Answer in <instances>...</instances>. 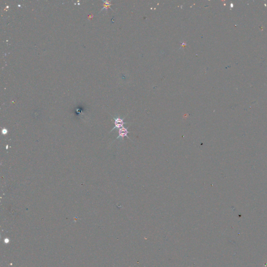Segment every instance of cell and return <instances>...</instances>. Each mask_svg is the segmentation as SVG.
<instances>
[{"label":"cell","instance_id":"6da1fadb","mask_svg":"<svg viewBox=\"0 0 267 267\" xmlns=\"http://www.w3.org/2000/svg\"><path fill=\"white\" fill-rule=\"evenodd\" d=\"M114 120V124H115V126L114 127L112 130L110 131V132H111L112 130H115V129H120L122 127H124V124H126L127 123H126V122H124V118H121L120 117H118V118H113Z\"/></svg>","mask_w":267,"mask_h":267},{"label":"cell","instance_id":"3957f363","mask_svg":"<svg viewBox=\"0 0 267 267\" xmlns=\"http://www.w3.org/2000/svg\"><path fill=\"white\" fill-rule=\"evenodd\" d=\"M102 2H103V7L102 8V10L101 11H102L103 10H105L107 11L108 8L110 7V6H111V4L110 3V1H102Z\"/></svg>","mask_w":267,"mask_h":267},{"label":"cell","instance_id":"7a4b0ae2","mask_svg":"<svg viewBox=\"0 0 267 267\" xmlns=\"http://www.w3.org/2000/svg\"><path fill=\"white\" fill-rule=\"evenodd\" d=\"M127 130L128 128H127L124 127H123L121 128L120 129H119V131H118V137L116 138V140H117V139H118L119 138H121V140H123L124 137H127L129 140L132 141V140H130V138L128 137V133H130V132H128Z\"/></svg>","mask_w":267,"mask_h":267}]
</instances>
